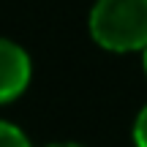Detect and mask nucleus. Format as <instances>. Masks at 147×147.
I'll list each match as a JSON object with an SVG mask.
<instances>
[{
    "label": "nucleus",
    "instance_id": "nucleus-1",
    "mask_svg": "<svg viewBox=\"0 0 147 147\" xmlns=\"http://www.w3.org/2000/svg\"><path fill=\"white\" fill-rule=\"evenodd\" d=\"M90 33L104 49H147V0H98L90 14Z\"/></svg>",
    "mask_w": 147,
    "mask_h": 147
},
{
    "label": "nucleus",
    "instance_id": "nucleus-2",
    "mask_svg": "<svg viewBox=\"0 0 147 147\" xmlns=\"http://www.w3.org/2000/svg\"><path fill=\"white\" fill-rule=\"evenodd\" d=\"M30 82V57L14 41L0 38V104L14 101Z\"/></svg>",
    "mask_w": 147,
    "mask_h": 147
},
{
    "label": "nucleus",
    "instance_id": "nucleus-3",
    "mask_svg": "<svg viewBox=\"0 0 147 147\" xmlns=\"http://www.w3.org/2000/svg\"><path fill=\"white\" fill-rule=\"evenodd\" d=\"M0 147H30V142L16 125L0 120Z\"/></svg>",
    "mask_w": 147,
    "mask_h": 147
},
{
    "label": "nucleus",
    "instance_id": "nucleus-4",
    "mask_svg": "<svg viewBox=\"0 0 147 147\" xmlns=\"http://www.w3.org/2000/svg\"><path fill=\"white\" fill-rule=\"evenodd\" d=\"M134 142H136V147H147V106L139 112V117H136V125H134Z\"/></svg>",
    "mask_w": 147,
    "mask_h": 147
},
{
    "label": "nucleus",
    "instance_id": "nucleus-5",
    "mask_svg": "<svg viewBox=\"0 0 147 147\" xmlns=\"http://www.w3.org/2000/svg\"><path fill=\"white\" fill-rule=\"evenodd\" d=\"M52 147H82V144H52Z\"/></svg>",
    "mask_w": 147,
    "mask_h": 147
},
{
    "label": "nucleus",
    "instance_id": "nucleus-6",
    "mask_svg": "<svg viewBox=\"0 0 147 147\" xmlns=\"http://www.w3.org/2000/svg\"><path fill=\"white\" fill-rule=\"evenodd\" d=\"M144 71H147V49H144Z\"/></svg>",
    "mask_w": 147,
    "mask_h": 147
}]
</instances>
